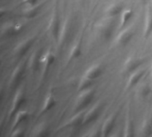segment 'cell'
Masks as SVG:
<instances>
[{
	"label": "cell",
	"instance_id": "6da1fadb",
	"mask_svg": "<svg viewBox=\"0 0 152 137\" xmlns=\"http://www.w3.org/2000/svg\"><path fill=\"white\" fill-rule=\"evenodd\" d=\"M94 97V91L93 89H88L79 93V95L77 99L76 105H75V111L79 112L86 111L88 106L93 103Z\"/></svg>",
	"mask_w": 152,
	"mask_h": 137
},
{
	"label": "cell",
	"instance_id": "7a4b0ae2",
	"mask_svg": "<svg viewBox=\"0 0 152 137\" xmlns=\"http://www.w3.org/2000/svg\"><path fill=\"white\" fill-rule=\"evenodd\" d=\"M48 29H49V32H50L52 37L54 39V41L58 42L59 37H60V32L61 29V24L59 15L56 11H53V12L52 14V17L49 21Z\"/></svg>",
	"mask_w": 152,
	"mask_h": 137
},
{
	"label": "cell",
	"instance_id": "3957f363",
	"mask_svg": "<svg viewBox=\"0 0 152 137\" xmlns=\"http://www.w3.org/2000/svg\"><path fill=\"white\" fill-rule=\"evenodd\" d=\"M25 102V95H24V89L22 87H20L15 94L12 105H11V109L9 111V119H11L12 117H14V115L20 111L21 105L24 103Z\"/></svg>",
	"mask_w": 152,
	"mask_h": 137
},
{
	"label": "cell",
	"instance_id": "277c9868",
	"mask_svg": "<svg viewBox=\"0 0 152 137\" xmlns=\"http://www.w3.org/2000/svg\"><path fill=\"white\" fill-rule=\"evenodd\" d=\"M54 61H55V55L51 51H47L45 53H43L42 60H41V69H42L41 78L42 79H44L46 77V75H47L51 66L53 64Z\"/></svg>",
	"mask_w": 152,
	"mask_h": 137
},
{
	"label": "cell",
	"instance_id": "5b68a950",
	"mask_svg": "<svg viewBox=\"0 0 152 137\" xmlns=\"http://www.w3.org/2000/svg\"><path fill=\"white\" fill-rule=\"evenodd\" d=\"M36 39H37V37H28V38L25 39L21 43H20L19 45L15 49V54H16V56L18 58H22L24 55H26L27 53L29 51V49L34 45Z\"/></svg>",
	"mask_w": 152,
	"mask_h": 137
},
{
	"label": "cell",
	"instance_id": "8992f818",
	"mask_svg": "<svg viewBox=\"0 0 152 137\" xmlns=\"http://www.w3.org/2000/svg\"><path fill=\"white\" fill-rule=\"evenodd\" d=\"M24 72H25V65L21 64V63L19 64L14 69V70L12 71V76L10 78V83H9L10 87H12V88L15 87L20 84V82L21 81L22 77L24 75Z\"/></svg>",
	"mask_w": 152,
	"mask_h": 137
},
{
	"label": "cell",
	"instance_id": "52a82bcc",
	"mask_svg": "<svg viewBox=\"0 0 152 137\" xmlns=\"http://www.w3.org/2000/svg\"><path fill=\"white\" fill-rule=\"evenodd\" d=\"M102 103H98L96 105H94L93 108H91L90 111H88L86 113L85 116V120H84V124L83 125H88L91 124L93 122H94L100 116L102 111Z\"/></svg>",
	"mask_w": 152,
	"mask_h": 137
},
{
	"label": "cell",
	"instance_id": "ba28073f",
	"mask_svg": "<svg viewBox=\"0 0 152 137\" xmlns=\"http://www.w3.org/2000/svg\"><path fill=\"white\" fill-rule=\"evenodd\" d=\"M134 30L132 28L125 29L117 37L118 45H121V46H126V45H128L130 43V41L134 37Z\"/></svg>",
	"mask_w": 152,
	"mask_h": 137
},
{
	"label": "cell",
	"instance_id": "9c48e42d",
	"mask_svg": "<svg viewBox=\"0 0 152 137\" xmlns=\"http://www.w3.org/2000/svg\"><path fill=\"white\" fill-rule=\"evenodd\" d=\"M85 116H86V111H79V112H76V115L70 119L69 121H67L61 128H67V127H77L80 125L84 124V120H85Z\"/></svg>",
	"mask_w": 152,
	"mask_h": 137
},
{
	"label": "cell",
	"instance_id": "30bf717a",
	"mask_svg": "<svg viewBox=\"0 0 152 137\" xmlns=\"http://www.w3.org/2000/svg\"><path fill=\"white\" fill-rule=\"evenodd\" d=\"M22 30V26L20 24H10L2 29V37L5 38L16 36Z\"/></svg>",
	"mask_w": 152,
	"mask_h": 137
},
{
	"label": "cell",
	"instance_id": "8fae6325",
	"mask_svg": "<svg viewBox=\"0 0 152 137\" xmlns=\"http://www.w3.org/2000/svg\"><path fill=\"white\" fill-rule=\"evenodd\" d=\"M116 120H117V115H111L105 120V122L102 126V136H110L111 132L113 131V129L115 127Z\"/></svg>",
	"mask_w": 152,
	"mask_h": 137
},
{
	"label": "cell",
	"instance_id": "7c38bea8",
	"mask_svg": "<svg viewBox=\"0 0 152 137\" xmlns=\"http://www.w3.org/2000/svg\"><path fill=\"white\" fill-rule=\"evenodd\" d=\"M125 136H134V119L131 115V110L128 108L126 117V124H125Z\"/></svg>",
	"mask_w": 152,
	"mask_h": 137
},
{
	"label": "cell",
	"instance_id": "4fadbf2b",
	"mask_svg": "<svg viewBox=\"0 0 152 137\" xmlns=\"http://www.w3.org/2000/svg\"><path fill=\"white\" fill-rule=\"evenodd\" d=\"M142 64V61L137 58H128L127 61L125 63L124 69L126 73H133L134 71L137 70L140 66Z\"/></svg>",
	"mask_w": 152,
	"mask_h": 137
},
{
	"label": "cell",
	"instance_id": "5bb4252c",
	"mask_svg": "<svg viewBox=\"0 0 152 137\" xmlns=\"http://www.w3.org/2000/svg\"><path fill=\"white\" fill-rule=\"evenodd\" d=\"M145 72H146L145 70H139L138 69L137 70L131 73L130 78H129L128 82H127V88H132V87L135 86L139 83V81L142 79V78L145 75Z\"/></svg>",
	"mask_w": 152,
	"mask_h": 137
},
{
	"label": "cell",
	"instance_id": "9a60e30c",
	"mask_svg": "<svg viewBox=\"0 0 152 137\" xmlns=\"http://www.w3.org/2000/svg\"><path fill=\"white\" fill-rule=\"evenodd\" d=\"M42 55L43 52L42 50H37L31 56L29 60V68L33 70L36 71L39 67H41V60H42Z\"/></svg>",
	"mask_w": 152,
	"mask_h": 137
},
{
	"label": "cell",
	"instance_id": "2e32d148",
	"mask_svg": "<svg viewBox=\"0 0 152 137\" xmlns=\"http://www.w3.org/2000/svg\"><path fill=\"white\" fill-rule=\"evenodd\" d=\"M55 105H56L55 98H54L53 95L52 93H50V94L46 96V98H45V100L44 105H43L42 108H41V111H40L39 115L47 113V112L50 111Z\"/></svg>",
	"mask_w": 152,
	"mask_h": 137
},
{
	"label": "cell",
	"instance_id": "e0dca14e",
	"mask_svg": "<svg viewBox=\"0 0 152 137\" xmlns=\"http://www.w3.org/2000/svg\"><path fill=\"white\" fill-rule=\"evenodd\" d=\"M70 29H71V26H70V21L69 20H66L63 24L61 25V29L60 32V37H59V40L58 43L60 45H62L66 39L68 38V37L69 36L70 33Z\"/></svg>",
	"mask_w": 152,
	"mask_h": 137
},
{
	"label": "cell",
	"instance_id": "ac0fdd59",
	"mask_svg": "<svg viewBox=\"0 0 152 137\" xmlns=\"http://www.w3.org/2000/svg\"><path fill=\"white\" fill-rule=\"evenodd\" d=\"M28 118V112L27 111H19L15 115H14V119L12 124V131L14 130L15 128L19 127V126L24 122Z\"/></svg>",
	"mask_w": 152,
	"mask_h": 137
},
{
	"label": "cell",
	"instance_id": "d6986e66",
	"mask_svg": "<svg viewBox=\"0 0 152 137\" xmlns=\"http://www.w3.org/2000/svg\"><path fill=\"white\" fill-rule=\"evenodd\" d=\"M102 74V69L100 65H94L92 67H90L86 74L85 77L87 78H90L92 80H95L96 78H98Z\"/></svg>",
	"mask_w": 152,
	"mask_h": 137
},
{
	"label": "cell",
	"instance_id": "ffe728a7",
	"mask_svg": "<svg viewBox=\"0 0 152 137\" xmlns=\"http://www.w3.org/2000/svg\"><path fill=\"white\" fill-rule=\"evenodd\" d=\"M115 29V25L113 23V21H109L108 23H105L101 29V34L102 36V37L106 40H109L114 32Z\"/></svg>",
	"mask_w": 152,
	"mask_h": 137
},
{
	"label": "cell",
	"instance_id": "44dd1931",
	"mask_svg": "<svg viewBox=\"0 0 152 137\" xmlns=\"http://www.w3.org/2000/svg\"><path fill=\"white\" fill-rule=\"evenodd\" d=\"M41 6H42V4H37L34 5H28V7L23 11L22 14L27 19H33L34 17H36L37 15Z\"/></svg>",
	"mask_w": 152,
	"mask_h": 137
},
{
	"label": "cell",
	"instance_id": "7402d4cb",
	"mask_svg": "<svg viewBox=\"0 0 152 137\" xmlns=\"http://www.w3.org/2000/svg\"><path fill=\"white\" fill-rule=\"evenodd\" d=\"M82 53V47H81V44L80 43H77L74 45V46L72 47V49L70 50L69 55V61L71 62L73 60L78 59L81 56Z\"/></svg>",
	"mask_w": 152,
	"mask_h": 137
},
{
	"label": "cell",
	"instance_id": "603a6c76",
	"mask_svg": "<svg viewBox=\"0 0 152 137\" xmlns=\"http://www.w3.org/2000/svg\"><path fill=\"white\" fill-rule=\"evenodd\" d=\"M122 12H123V5L120 4H115L107 10V15L110 18H114L118 14H120Z\"/></svg>",
	"mask_w": 152,
	"mask_h": 137
},
{
	"label": "cell",
	"instance_id": "cb8c5ba5",
	"mask_svg": "<svg viewBox=\"0 0 152 137\" xmlns=\"http://www.w3.org/2000/svg\"><path fill=\"white\" fill-rule=\"evenodd\" d=\"M132 16H133V10L132 9H126L121 12V19H120V28L121 29L126 27V25L127 24L128 21L131 19Z\"/></svg>",
	"mask_w": 152,
	"mask_h": 137
},
{
	"label": "cell",
	"instance_id": "d4e9b609",
	"mask_svg": "<svg viewBox=\"0 0 152 137\" xmlns=\"http://www.w3.org/2000/svg\"><path fill=\"white\" fill-rule=\"evenodd\" d=\"M93 84H94V80H92V79H90V78H87L84 77V78H82V80L80 81V83H79L77 91L80 93V92L88 90V89L91 88V86H93Z\"/></svg>",
	"mask_w": 152,
	"mask_h": 137
},
{
	"label": "cell",
	"instance_id": "484cf974",
	"mask_svg": "<svg viewBox=\"0 0 152 137\" xmlns=\"http://www.w3.org/2000/svg\"><path fill=\"white\" fill-rule=\"evenodd\" d=\"M152 134V118L147 119L143 125H142V135L144 136H151Z\"/></svg>",
	"mask_w": 152,
	"mask_h": 137
},
{
	"label": "cell",
	"instance_id": "4316f807",
	"mask_svg": "<svg viewBox=\"0 0 152 137\" xmlns=\"http://www.w3.org/2000/svg\"><path fill=\"white\" fill-rule=\"evenodd\" d=\"M152 33V13L149 12L146 18V23L144 28V37L147 38Z\"/></svg>",
	"mask_w": 152,
	"mask_h": 137
},
{
	"label": "cell",
	"instance_id": "83f0119b",
	"mask_svg": "<svg viewBox=\"0 0 152 137\" xmlns=\"http://www.w3.org/2000/svg\"><path fill=\"white\" fill-rule=\"evenodd\" d=\"M34 136L40 137H45L49 136V131H48L47 125L46 124H42L41 126L37 127V129H35Z\"/></svg>",
	"mask_w": 152,
	"mask_h": 137
},
{
	"label": "cell",
	"instance_id": "f1b7e54d",
	"mask_svg": "<svg viewBox=\"0 0 152 137\" xmlns=\"http://www.w3.org/2000/svg\"><path fill=\"white\" fill-rule=\"evenodd\" d=\"M151 92V86L149 85H144L141 87L140 89V95L142 97V98H146L147 96L150 95Z\"/></svg>",
	"mask_w": 152,
	"mask_h": 137
},
{
	"label": "cell",
	"instance_id": "f546056e",
	"mask_svg": "<svg viewBox=\"0 0 152 137\" xmlns=\"http://www.w3.org/2000/svg\"><path fill=\"white\" fill-rule=\"evenodd\" d=\"M25 135V130L20 127H17L14 130H12V133L11 134L12 137H22Z\"/></svg>",
	"mask_w": 152,
	"mask_h": 137
},
{
	"label": "cell",
	"instance_id": "4dcf8cb0",
	"mask_svg": "<svg viewBox=\"0 0 152 137\" xmlns=\"http://www.w3.org/2000/svg\"><path fill=\"white\" fill-rule=\"evenodd\" d=\"M39 0H23V4H26L28 5H34L38 4Z\"/></svg>",
	"mask_w": 152,
	"mask_h": 137
},
{
	"label": "cell",
	"instance_id": "1f68e13d",
	"mask_svg": "<svg viewBox=\"0 0 152 137\" xmlns=\"http://www.w3.org/2000/svg\"><path fill=\"white\" fill-rule=\"evenodd\" d=\"M142 2H143V3H145V2H147V0H141Z\"/></svg>",
	"mask_w": 152,
	"mask_h": 137
},
{
	"label": "cell",
	"instance_id": "d6a6232c",
	"mask_svg": "<svg viewBox=\"0 0 152 137\" xmlns=\"http://www.w3.org/2000/svg\"><path fill=\"white\" fill-rule=\"evenodd\" d=\"M151 78H152V67H151Z\"/></svg>",
	"mask_w": 152,
	"mask_h": 137
}]
</instances>
